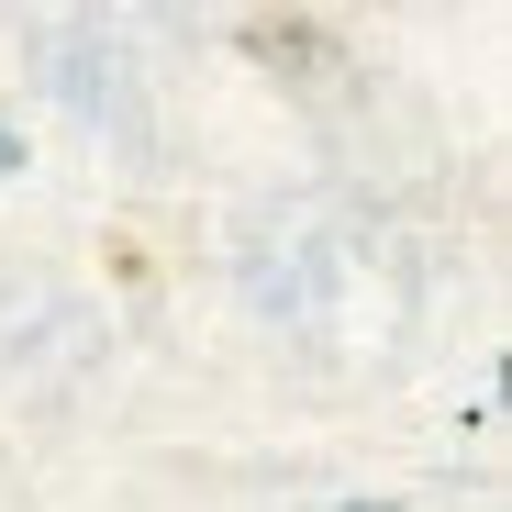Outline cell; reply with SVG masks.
Wrapping results in <instances>:
<instances>
[{"label":"cell","mask_w":512,"mask_h":512,"mask_svg":"<svg viewBox=\"0 0 512 512\" xmlns=\"http://www.w3.org/2000/svg\"><path fill=\"white\" fill-rule=\"evenodd\" d=\"M12 156H23V145H12V123H0V167H12Z\"/></svg>","instance_id":"obj_2"},{"label":"cell","mask_w":512,"mask_h":512,"mask_svg":"<svg viewBox=\"0 0 512 512\" xmlns=\"http://www.w3.org/2000/svg\"><path fill=\"white\" fill-rule=\"evenodd\" d=\"M245 56H268V67H312V56H334V34H323V23H245Z\"/></svg>","instance_id":"obj_1"},{"label":"cell","mask_w":512,"mask_h":512,"mask_svg":"<svg viewBox=\"0 0 512 512\" xmlns=\"http://www.w3.org/2000/svg\"><path fill=\"white\" fill-rule=\"evenodd\" d=\"M357 512H390V501H357Z\"/></svg>","instance_id":"obj_3"}]
</instances>
